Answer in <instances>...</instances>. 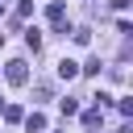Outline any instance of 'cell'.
I'll return each instance as SVG.
<instances>
[{
	"label": "cell",
	"mask_w": 133,
	"mask_h": 133,
	"mask_svg": "<svg viewBox=\"0 0 133 133\" xmlns=\"http://www.w3.org/2000/svg\"><path fill=\"white\" fill-rule=\"evenodd\" d=\"M4 79H8L12 87H25V83H29V66H25V58H8V62H4Z\"/></svg>",
	"instance_id": "6da1fadb"
},
{
	"label": "cell",
	"mask_w": 133,
	"mask_h": 133,
	"mask_svg": "<svg viewBox=\"0 0 133 133\" xmlns=\"http://www.w3.org/2000/svg\"><path fill=\"white\" fill-rule=\"evenodd\" d=\"M21 116H25V112H21L17 104H4V121H21Z\"/></svg>",
	"instance_id": "30bf717a"
},
{
	"label": "cell",
	"mask_w": 133,
	"mask_h": 133,
	"mask_svg": "<svg viewBox=\"0 0 133 133\" xmlns=\"http://www.w3.org/2000/svg\"><path fill=\"white\" fill-rule=\"evenodd\" d=\"M75 75H79V62L62 58V62H58V79H75Z\"/></svg>",
	"instance_id": "5b68a950"
},
{
	"label": "cell",
	"mask_w": 133,
	"mask_h": 133,
	"mask_svg": "<svg viewBox=\"0 0 133 133\" xmlns=\"http://www.w3.org/2000/svg\"><path fill=\"white\" fill-rule=\"evenodd\" d=\"M29 12H33V0H21V4H17V21H25Z\"/></svg>",
	"instance_id": "ba28073f"
},
{
	"label": "cell",
	"mask_w": 133,
	"mask_h": 133,
	"mask_svg": "<svg viewBox=\"0 0 133 133\" xmlns=\"http://www.w3.org/2000/svg\"><path fill=\"white\" fill-rule=\"evenodd\" d=\"M79 71H83V75H100V58H87V62H83Z\"/></svg>",
	"instance_id": "9c48e42d"
},
{
	"label": "cell",
	"mask_w": 133,
	"mask_h": 133,
	"mask_svg": "<svg viewBox=\"0 0 133 133\" xmlns=\"http://www.w3.org/2000/svg\"><path fill=\"white\" fill-rule=\"evenodd\" d=\"M71 37H75V42H79V46H87V42H91V29H75V33H71Z\"/></svg>",
	"instance_id": "8fae6325"
},
{
	"label": "cell",
	"mask_w": 133,
	"mask_h": 133,
	"mask_svg": "<svg viewBox=\"0 0 133 133\" xmlns=\"http://www.w3.org/2000/svg\"><path fill=\"white\" fill-rule=\"evenodd\" d=\"M21 121H25L29 133H46V116H42V112H29V116H21Z\"/></svg>",
	"instance_id": "277c9868"
},
{
	"label": "cell",
	"mask_w": 133,
	"mask_h": 133,
	"mask_svg": "<svg viewBox=\"0 0 133 133\" xmlns=\"http://www.w3.org/2000/svg\"><path fill=\"white\" fill-rule=\"evenodd\" d=\"M58 108H62V116H75V112H79V100L66 96V100H58Z\"/></svg>",
	"instance_id": "52a82bcc"
},
{
	"label": "cell",
	"mask_w": 133,
	"mask_h": 133,
	"mask_svg": "<svg viewBox=\"0 0 133 133\" xmlns=\"http://www.w3.org/2000/svg\"><path fill=\"white\" fill-rule=\"evenodd\" d=\"M46 17H50V25H54V29H58V33H62V37H66V8H62V4H58V0H54V4H50V8H46Z\"/></svg>",
	"instance_id": "7a4b0ae2"
},
{
	"label": "cell",
	"mask_w": 133,
	"mask_h": 133,
	"mask_svg": "<svg viewBox=\"0 0 133 133\" xmlns=\"http://www.w3.org/2000/svg\"><path fill=\"white\" fill-rule=\"evenodd\" d=\"M83 125H87V133H96V129L104 125V112H100V108H87V112H83Z\"/></svg>",
	"instance_id": "3957f363"
},
{
	"label": "cell",
	"mask_w": 133,
	"mask_h": 133,
	"mask_svg": "<svg viewBox=\"0 0 133 133\" xmlns=\"http://www.w3.org/2000/svg\"><path fill=\"white\" fill-rule=\"evenodd\" d=\"M108 4H112L116 12H125V8H129V0H108Z\"/></svg>",
	"instance_id": "7c38bea8"
},
{
	"label": "cell",
	"mask_w": 133,
	"mask_h": 133,
	"mask_svg": "<svg viewBox=\"0 0 133 133\" xmlns=\"http://www.w3.org/2000/svg\"><path fill=\"white\" fill-rule=\"evenodd\" d=\"M25 46L37 54V50H42V33H37V29H25Z\"/></svg>",
	"instance_id": "8992f818"
},
{
	"label": "cell",
	"mask_w": 133,
	"mask_h": 133,
	"mask_svg": "<svg viewBox=\"0 0 133 133\" xmlns=\"http://www.w3.org/2000/svg\"><path fill=\"white\" fill-rule=\"evenodd\" d=\"M0 112H4V100H0Z\"/></svg>",
	"instance_id": "4fadbf2b"
}]
</instances>
